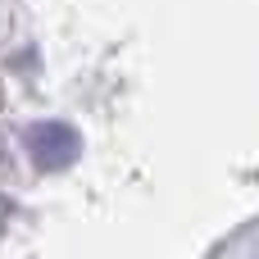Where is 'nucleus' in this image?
Listing matches in <instances>:
<instances>
[{
	"label": "nucleus",
	"instance_id": "nucleus-1",
	"mask_svg": "<svg viewBox=\"0 0 259 259\" xmlns=\"http://www.w3.org/2000/svg\"><path fill=\"white\" fill-rule=\"evenodd\" d=\"M27 155L36 159V168L55 173V168H68L82 155V137L68 123H36L27 132Z\"/></svg>",
	"mask_w": 259,
	"mask_h": 259
}]
</instances>
